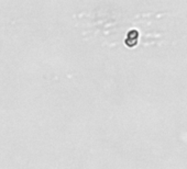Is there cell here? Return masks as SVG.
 Here are the masks:
<instances>
[]
</instances>
